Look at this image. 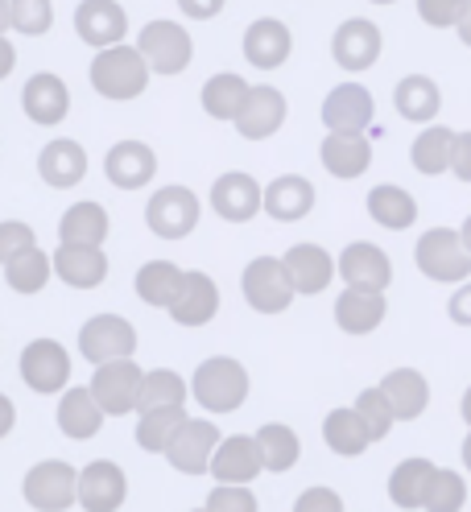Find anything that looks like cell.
Masks as SVG:
<instances>
[{
    "mask_svg": "<svg viewBox=\"0 0 471 512\" xmlns=\"http://www.w3.org/2000/svg\"><path fill=\"white\" fill-rule=\"evenodd\" d=\"M248 87L240 75H215V79H207L203 83V112L207 116H215V120H236L240 116V108H244V100H248Z\"/></svg>",
    "mask_w": 471,
    "mask_h": 512,
    "instance_id": "obj_41",
    "label": "cell"
},
{
    "mask_svg": "<svg viewBox=\"0 0 471 512\" xmlns=\"http://www.w3.org/2000/svg\"><path fill=\"white\" fill-rule=\"evenodd\" d=\"M257 442H261V455H265V467L269 471H290L294 463H298V455H302V442H298V434L290 430V426H261L257 430Z\"/></svg>",
    "mask_w": 471,
    "mask_h": 512,
    "instance_id": "obj_42",
    "label": "cell"
},
{
    "mask_svg": "<svg viewBox=\"0 0 471 512\" xmlns=\"http://www.w3.org/2000/svg\"><path fill=\"white\" fill-rule=\"evenodd\" d=\"M463 463H467V471H471V434H467V442H463Z\"/></svg>",
    "mask_w": 471,
    "mask_h": 512,
    "instance_id": "obj_57",
    "label": "cell"
},
{
    "mask_svg": "<svg viewBox=\"0 0 471 512\" xmlns=\"http://www.w3.org/2000/svg\"><path fill=\"white\" fill-rule=\"evenodd\" d=\"M38 240H34V232L25 228V223H5V228H0V256H17V252H25V248H34Z\"/></svg>",
    "mask_w": 471,
    "mask_h": 512,
    "instance_id": "obj_49",
    "label": "cell"
},
{
    "mask_svg": "<svg viewBox=\"0 0 471 512\" xmlns=\"http://www.w3.org/2000/svg\"><path fill=\"white\" fill-rule=\"evenodd\" d=\"M372 116H376V104H372L368 87H360V83H339L323 100V120L331 133H364Z\"/></svg>",
    "mask_w": 471,
    "mask_h": 512,
    "instance_id": "obj_12",
    "label": "cell"
},
{
    "mask_svg": "<svg viewBox=\"0 0 471 512\" xmlns=\"http://www.w3.org/2000/svg\"><path fill=\"white\" fill-rule=\"evenodd\" d=\"M434 475H438V467L430 459H405V463H397V471L389 475V500L397 508H426Z\"/></svg>",
    "mask_w": 471,
    "mask_h": 512,
    "instance_id": "obj_30",
    "label": "cell"
},
{
    "mask_svg": "<svg viewBox=\"0 0 471 512\" xmlns=\"http://www.w3.org/2000/svg\"><path fill=\"white\" fill-rule=\"evenodd\" d=\"M58 426H62V434H71V438L100 434L104 405L96 401V393H91V384L87 389H67V397L58 401Z\"/></svg>",
    "mask_w": 471,
    "mask_h": 512,
    "instance_id": "obj_32",
    "label": "cell"
},
{
    "mask_svg": "<svg viewBox=\"0 0 471 512\" xmlns=\"http://www.w3.org/2000/svg\"><path fill=\"white\" fill-rule=\"evenodd\" d=\"M381 389H385V397L393 401L397 422L422 418V409H426V401H430V384H426V376L414 372V368H393V372L381 380Z\"/></svg>",
    "mask_w": 471,
    "mask_h": 512,
    "instance_id": "obj_29",
    "label": "cell"
},
{
    "mask_svg": "<svg viewBox=\"0 0 471 512\" xmlns=\"http://www.w3.org/2000/svg\"><path fill=\"white\" fill-rule=\"evenodd\" d=\"M174 314V323L178 327H207L211 318L219 314V290H215V281L207 273H186L182 277V290L170 306Z\"/></svg>",
    "mask_w": 471,
    "mask_h": 512,
    "instance_id": "obj_21",
    "label": "cell"
},
{
    "mask_svg": "<svg viewBox=\"0 0 471 512\" xmlns=\"http://www.w3.org/2000/svg\"><path fill=\"white\" fill-rule=\"evenodd\" d=\"M75 34L87 46L108 50L129 34V17H124V9L116 5V0H83V5L75 9Z\"/></svg>",
    "mask_w": 471,
    "mask_h": 512,
    "instance_id": "obj_14",
    "label": "cell"
},
{
    "mask_svg": "<svg viewBox=\"0 0 471 512\" xmlns=\"http://www.w3.org/2000/svg\"><path fill=\"white\" fill-rule=\"evenodd\" d=\"M447 314L455 318L459 327H471V281H463V290H455V294H451Z\"/></svg>",
    "mask_w": 471,
    "mask_h": 512,
    "instance_id": "obj_53",
    "label": "cell"
},
{
    "mask_svg": "<svg viewBox=\"0 0 471 512\" xmlns=\"http://www.w3.org/2000/svg\"><path fill=\"white\" fill-rule=\"evenodd\" d=\"M5 21H9V29H17V34L38 38L54 25V9H50V0H9Z\"/></svg>",
    "mask_w": 471,
    "mask_h": 512,
    "instance_id": "obj_44",
    "label": "cell"
},
{
    "mask_svg": "<svg viewBox=\"0 0 471 512\" xmlns=\"http://www.w3.org/2000/svg\"><path fill=\"white\" fill-rule=\"evenodd\" d=\"M211 207H215L219 219H228V223H248L265 207V190L257 186L253 174H224L211 186Z\"/></svg>",
    "mask_w": 471,
    "mask_h": 512,
    "instance_id": "obj_13",
    "label": "cell"
},
{
    "mask_svg": "<svg viewBox=\"0 0 471 512\" xmlns=\"http://www.w3.org/2000/svg\"><path fill=\"white\" fill-rule=\"evenodd\" d=\"M368 215L389 232H405L418 219V203H414L410 190H401V186H372Z\"/></svg>",
    "mask_w": 471,
    "mask_h": 512,
    "instance_id": "obj_35",
    "label": "cell"
},
{
    "mask_svg": "<svg viewBox=\"0 0 471 512\" xmlns=\"http://www.w3.org/2000/svg\"><path fill=\"white\" fill-rule=\"evenodd\" d=\"M331 54L343 71H368L376 58H381V29L364 17H352L339 25V34L331 42Z\"/></svg>",
    "mask_w": 471,
    "mask_h": 512,
    "instance_id": "obj_15",
    "label": "cell"
},
{
    "mask_svg": "<svg viewBox=\"0 0 471 512\" xmlns=\"http://www.w3.org/2000/svg\"><path fill=\"white\" fill-rule=\"evenodd\" d=\"M104 174L120 190H141L157 174V157H153V149L145 141H120L104 157Z\"/></svg>",
    "mask_w": 471,
    "mask_h": 512,
    "instance_id": "obj_18",
    "label": "cell"
},
{
    "mask_svg": "<svg viewBox=\"0 0 471 512\" xmlns=\"http://www.w3.org/2000/svg\"><path fill=\"white\" fill-rule=\"evenodd\" d=\"M21 380L34 393H62L71 380V356L54 339H34L21 351Z\"/></svg>",
    "mask_w": 471,
    "mask_h": 512,
    "instance_id": "obj_10",
    "label": "cell"
},
{
    "mask_svg": "<svg viewBox=\"0 0 471 512\" xmlns=\"http://www.w3.org/2000/svg\"><path fill=\"white\" fill-rule=\"evenodd\" d=\"M298 294V285L286 269V261H277V256H257L253 265L244 269V298L253 310L261 314H281Z\"/></svg>",
    "mask_w": 471,
    "mask_h": 512,
    "instance_id": "obj_4",
    "label": "cell"
},
{
    "mask_svg": "<svg viewBox=\"0 0 471 512\" xmlns=\"http://www.w3.org/2000/svg\"><path fill=\"white\" fill-rule=\"evenodd\" d=\"M124 492H129V484H124V471L108 459H96L83 475H79V504L87 512H112L124 504Z\"/></svg>",
    "mask_w": 471,
    "mask_h": 512,
    "instance_id": "obj_22",
    "label": "cell"
},
{
    "mask_svg": "<svg viewBox=\"0 0 471 512\" xmlns=\"http://www.w3.org/2000/svg\"><path fill=\"white\" fill-rule=\"evenodd\" d=\"M54 273L71 285V290H96L108 277V256L96 244H58Z\"/></svg>",
    "mask_w": 471,
    "mask_h": 512,
    "instance_id": "obj_19",
    "label": "cell"
},
{
    "mask_svg": "<svg viewBox=\"0 0 471 512\" xmlns=\"http://www.w3.org/2000/svg\"><path fill=\"white\" fill-rule=\"evenodd\" d=\"M178 9L191 21H211V17L224 13V0H178Z\"/></svg>",
    "mask_w": 471,
    "mask_h": 512,
    "instance_id": "obj_52",
    "label": "cell"
},
{
    "mask_svg": "<svg viewBox=\"0 0 471 512\" xmlns=\"http://www.w3.org/2000/svg\"><path fill=\"white\" fill-rule=\"evenodd\" d=\"M459 236H463V244H467V252H471V215L463 219V232H459Z\"/></svg>",
    "mask_w": 471,
    "mask_h": 512,
    "instance_id": "obj_55",
    "label": "cell"
},
{
    "mask_svg": "<svg viewBox=\"0 0 471 512\" xmlns=\"http://www.w3.org/2000/svg\"><path fill=\"white\" fill-rule=\"evenodd\" d=\"M463 422H467V426H471V389H467V393H463Z\"/></svg>",
    "mask_w": 471,
    "mask_h": 512,
    "instance_id": "obj_56",
    "label": "cell"
},
{
    "mask_svg": "<svg viewBox=\"0 0 471 512\" xmlns=\"http://www.w3.org/2000/svg\"><path fill=\"white\" fill-rule=\"evenodd\" d=\"M50 273H54V256H46L38 244L5 261V281L13 285L17 294H38L42 285L50 281Z\"/></svg>",
    "mask_w": 471,
    "mask_h": 512,
    "instance_id": "obj_39",
    "label": "cell"
},
{
    "mask_svg": "<svg viewBox=\"0 0 471 512\" xmlns=\"http://www.w3.org/2000/svg\"><path fill=\"white\" fill-rule=\"evenodd\" d=\"M58 240L62 244H96L104 248L108 240V211L100 203H75L58 223Z\"/></svg>",
    "mask_w": 471,
    "mask_h": 512,
    "instance_id": "obj_36",
    "label": "cell"
},
{
    "mask_svg": "<svg viewBox=\"0 0 471 512\" xmlns=\"http://www.w3.org/2000/svg\"><path fill=\"white\" fill-rule=\"evenodd\" d=\"M38 174L42 182L58 186V190H71L87 178V153L79 141H50L38 157Z\"/></svg>",
    "mask_w": 471,
    "mask_h": 512,
    "instance_id": "obj_27",
    "label": "cell"
},
{
    "mask_svg": "<svg viewBox=\"0 0 471 512\" xmlns=\"http://www.w3.org/2000/svg\"><path fill=\"white\" fill-rule=\"evenodd\" d=\"M290 50H294V38H290V29L281 25V21L261 17V21L248 25V34H244V58L253 62V67L273 71V67H281V62L290 58Z\"/></svg>",
    "mask_w": 471,
    "mask_h": 512,
    "instance_id": "obj_24",
    "label": "cell"
},
{
    "mask_svg": "<svg viewBox=\"0 0 471 512\" xmlns=\"http://www.w3.org/2000/svg\"><path fill=\"white\" fill-rule=\"evenodd\" d=\"M372 162V145L360 133H331L323 141V170L335 178H360Z\"/></svg>",
    "mask_w": 471,
    "mask_h": 512,
    "instance_id": "obj_33",
    "label": "cell"
},
{
    "mask_svg": "<svg viewBox=\"0 0 471 512\" xmlns=\"http://www.w3.org/2000/svg\"><path fill=\"white\" fill-rule=\"evenodd\" d=\"M79 351L83 360L91 364H108V360H120V356H133L137 351V331L129 318L120 314H96L87 318L83 331H79Z\"/></svg>",
    "mask_w": 471,
    "mask_h": 512,
    "instance_id": "obj_7",
    "label": "cell"
},
{
    "mask_svg": "<svg viewBox=\"0 0 471 512\" xmlns=\"http://www.w3.org/2000/svg\"><path fill=\"white\" fill-rule=\"evenodd\" d=\"M451 149H455V128H443V124H430L426 133H418L414 141V170L434 178V174H443L451 170Z\"/></svg>",
    "mask_w": 471,
    "mask_h": 512,
    "instance_id": "obj_40",
    "label": "cell"
},
{
    "mask_svg": "<svg viewBox=\"0 0 471 512\" xmlns=\"http://www.w3.org/2000/svg\"><path fill=\"white\" fill-rule=\"evenodd\" d=\"M310 207H314V186H310V178H302V174L273 178V182L265 186V211H269L277 223L306 219Z\"/></svg>",
    "mask_w": 471,
    "mask_h": 512,
    "instance_id": "obj_28",
    "label": "cell"
},
{
    "mask_svg": "<svg viewBox=\"0 0 471 512\" xmlns=\"http://www.w3.org/2000/svg\"><path fill=\"white\" fill-rule=\"evenodd\" d=\"M451 174L459 182H471V133H455V149H451Z\"/></svg>",
    "mask_w": 471,
    "mask_h": 512,
    "instance_id": "obj_51",
    "label": "cell"
},
{
    "mask_svg": "<svg viewBox=\"0 0 471 512\" xmlns=\"http://www.w3.org/2000/svg\"><path fill=\"white\" fill-rule=\"evenodd\" d=\"M207 512H257V500L248 496L240 484H224L207 496Z\"/></svg>",
    "mask_w": 471,
    "mask_h": 512,
    "instance_id": "obj_48",
    "label": "cell"
},
{
    "mask_svg": "<svg viewBox=\"0 0 471 512\" xmlns=\"http://www.w3.org/2000/svg\"><path fill=\"white\" fill-rule=\"evenodd\" d=\"M145 223H149V232L162 236V240L191 236L199 228V199H195V190H186V186H162L149 199V207H145Z\"/></svg>",
    "mask_w": 471,
    "mask_h": 512,
    "instance_id": "obj_5",
    "label": "cell"
},
{
    "mask_svg": "<svg viewBox=\"0 0 471 512\" xmlns=\"http://www.w3.org/2000/svg\"><path fill=\"white\" fill-rule=\"evenodd\" d=\"M286 269L298 285V294H323L331 277L339 273V261H331L327 248H319V244H294L286 252Z\"/></svg>",
    "mask_w": 471,
    "mask_h": 512,
    "instance_id": "obj_25",
    "label": "cell"
},
{
    "mask_svg": "<svg viewBox=\"0 0 471 512\" xmlns=\"http://www.w3.org/2000/svg\"><path fill=\"white\" fill-rule=\"evenodd\" d=\"M356 409L364 413V422H368V430H372V442H381V438L389 434V426L397 422L393 401L385 397V389H364V393L356 397Z\"/></svg>",
    "mask_w": 471,
    "mask_h": 512,
    "instance_id": "obj_45",
    "label": "cell"
},
{
    "mask_svg": "<svg viewBox=\"0 0 471 512\" xmlns=\"http://www.w3.org/2000/svg\"><path fill=\"white\" fill-rule=\"evenodd\" d=\"M372 5H393V0H372Z\"/></svg>",
    "mask_w": 471,
    "mask_h": 512,
    "instance_id": "obj_58",
    "label": "cell"
},
{
    "mask_svg": "<svg viewBox=\"0 0 471 512\" xmlns=\"http://www.w3.org/2000/svg\"><path fill=\"white\" fill-rule=\"evenodd\" d=\"M182 269L174 265V261H149V265H141V273H137V294H141V302H149V306H174V298H178V290H182Z\"/></svg>",
    "mask_w": 471,
    "mask_h": 512,
    "instance_id": "obj_38",
    "label": "cell"
},
{
    "mask_svg": "<svg viewBox=\"0 0 471 512\" xmlns=\"http://www.w3.org/2000/svg\"><path fill=\"white\" fill-rule=\"evenodd\" d=\"M414 261L430 281H467V273H471V252L455 228L422 232V240L414 248Z\"/></svg>",
    "mask_w": 471,
    "mask_h": 512,
    "instance_id": "obj_3",
    "label": "cell"
},
{
    "mask_svg": "<svg viewBox=\"0 0 471 512\" xmlns=\"http://www.w3.org/2000/svg\"><path fill=\"white\" fill-rule=\"evenodd\" d=\"M385 290H360V285H348L335 298V323L348 335H368L385 323Z\"/></svg>",
    "mask_w": 471,
    "mask_h": 512,
    "instance_id": "obj_23",
    "label": "cell"
},
{
    "mask_svg": "<svg viewBox=\"0 0 471 512\" xmlns=\"http://www.w3.org/2000/svg\"><path fill=\"white\" fill-rule=\"evenodd\" d=\"M186 426V409L182 405H157V409H141V426H137V442L141 451H157L166 455V446L174 442V434Z\"/></svg>",
    "mask_w": 471,
    "mask_h": 512,
    "instance_id": "obj_37",
    "label": "cell"
},
{
    "mask_svg": "<svg viewBox=\"0 0 471 512\" xmlns=\"http://www.w3.org/2000/svg\"><path fill=\"white\" fill-rule=\"evenodd\" d=\"M339 277L348 285H360V290H389L393 265H389L385 248H376V244H348L339 252Z\"/></svg>",
    "mask_w": 471,
    "mask_h": 512,
    "instance_id": "obj_20",
    "label": "cell"
},
{
    "mask_svg": "<svg viewBox=\"0 0 471 512\" xmlns=\"http://www.w3.org/2000/svg\"><path fill=\"white\" fill-rule=\"evenodd\" d=\"M265 471V455H261V442L257 438H244V434H232L219 442V451L211 459V475L219 484H248Z\"/></svg>",
    "mask_w": 471,
    "mask_h": 512,
    "instance_id": "obj_17",
    "label": "cell"
},
{
    "mask_svg": "<svg viewBox=\"0 0 471 512\" xmlns=\"http://www.w3.org/2000/svg\"><path fill=\"white\" fill-rule=\"evenodd\" d=\"M463 500H467L463 475H459V471H438V475H434V484H430V500H426V508H430V512H459Z\"/></svg>",
    "mask_w": 471,
    "mask_h": 512,
    "instance_id": "obj_46",
    "label": "cell"
},
{
    "mask_svg": "<svg viewBox=\"0 0 471 512\" xmlns=\"http://www.w3.org/2000/svg\"><path fill=\"white\" fill-rule=\"evenodd\" d=\"M281 124H286V95H281L277 87H253L248 91V100H244V108L236 116L240 137L269 141Z\"/></svg>",
    "mask_w": 471,
    "mask_h": 512,
    "instance_id": "obj_16",
    "label": "cell"
},
{
    "mask_svg": "<svg viewBox=\"0 0 471 512\" xmlns=\"http://www.w3.org/2000/svg\"><path fill=\"white\" fill-rule=\"evenodd\" d=\"M75 500H79V475H75L71 463L46 459L25 475V504L29 508L58 512V508H71Z\"/></svg>",
    "mask_w": 471,
    "mask_h": 512,
    "instance_id": "obj_8",
    "label": "cell"
},
{
    "mask_svg": "<svg viewBox=\"0 0 471 512\" xmlns=\"http://www.w3.org/2000/svg\"><path fill=\"white\" fill-rule=\"evenodd\" d=\"M149 58H145V50L137 46H108V50H100V58L91 62V87H96L104 100H133V95H141L145 91V83H149Z\"/></svg>",
    "mask_w": 471,
    "mask_h": 512,
    "instance_id": "obj_1",
    "label": "cell"
},
{
    "mask_svg": "<svg viewBox=\"0 0 471 512\" xmlns=\"http://www.w3.org/2000/svg\"><path fill=\"white\" fill-rule=\"evenodd\" d=\"M323 442L331 446L335 455H364V446L372 442V430L364 422V413L352 405V409H331L327 413V422H323Z\"/></svg>",
    "mask_w": 471,
    "mask_h": 512,
    "instance_id": "obj_31",
    "label": "cell"
},
{
    "mask_svg": "<svg viewBox=\"0 0 471 512\" xmlns=\"http://www.w3.org/2000/svg\"><path fill=\"white\" fill-rule=\"evenodd\" d=\"M455 29H459V42H463V46H471V5H467V13H463V21H459Z\"/></svg>",
    "mask_w": 471,
    "mask_h": 512,
    "instance_id": "obj_54",
    "label": "cell"
},
{
    "mask_svg": "<svg viewBox=\"0 0 471 512\" xmlns=\"http://www.w3.org/2000/svg\"><path fill=\"white\" fill-rule=\"evenodd\" d=\"M393 108L397 116L414 120V124H426L434 120V112L443 108V95H438V83L426 79V75H405L397 87H393Z\"/></svg>",
    "mask_w": 471,
    "mask_h": 512,
    "instance_id": "obj_34",
    "label": "cell"
},
{
    "mask_svg": "<svg viewBox=\"0 0 471 512\" xmlns=\"http://www.w3.org/2000/svg\"><path fill=\"white\" fill-rule=\"evenodd\" d=\"M137 46L145 50L149 67L157 75H182L186 67H191V54H195L191 34H186L182 25H174V21H149L141 29V42Z\"/></svg>",
    "mask_w": 471,
    "mask_h": 512,
    "instance_id": "obj_9",
    "label": "cell"
},
{
    "mask_svg": "<svg viewBox=\"0 0 471 512\" xmlns=\"http://www.w3.org/2000/svg\"><path fill=\"white\" fill-rule=\"evenodd\" d=\"M21 100H25V116L34 124H58L71 112V91L58 75H34L25 83Z\"/></svg>",
    "mask_w": 471,
    "mask_h": 512,
    "instance_id": "obj_26",
    "label": "cell"
},
{
    "mask_svg": "<svg viewBox=\"0 0 471 512\" xmlns=\"http://www.w3.org/2000/svg\"><path fill=\"white\" fill-rule=\"evenodd\" d=\"M343 508V500L331 492V488H310L298 504H294V512H339Z\"/></svg>",
    "mask_w": 471,
    "mask_h": 512,
    "instance_id": "obj_50",
    "label": "cell"
},
{
    "mask_svg": "<svg viewBox=\"0 0 471 512\" xmlns=\"http://www.w3.org/2000/svg\"><path fill=\"white\" fill-rule=\"evenodd\" d=\"M141 380L145 372L133 364V356H120L108 364H96V376H91V393L104 405V413L120 418V413H133L141 401Z\"/></svg>",
    "mask_w": 471,
    "mask_h": 512,
    "instance_id": "obj_6",
    "label": "cell"
},
{
    "mask_svg": "<svg viewBox=\"0 0 471 512\" xmlns=\"http://www.w3.org/2000/svg\"><path fill=\"white\" fill-rule=\"evenodd\" d=\"M191 389H195V397H199L203 409H211V413H232V409H240L244 397H248V372H244V364L232 360V356H215V360L199 364Z\"/></svg>",
    "mask_w": 471,
    "mask_h": 512,
    "instance_id": "obj_2",
    "label": "cell"
},
{
    "mask_svg": "<svg viewBox=\"0 0 471 512\" xmlns=\"http://www.w3.org/2000/svg\"><path fill=\"white\" fill-rule=\"evenodd\" d=\"M186 401V380L170 368H157V372H145L141 380V401L137 409H157V405H182Z\"/></svg>",
    "mask_w": 471,
    "mask_h": 512,
    "instance_id": "obj_43",
    "label": "cell"
},
{
    "mask_svg": "<svg viewBox=\"0 0 471 512\" xmlns=\"http://www.w3.org/2000/svg\"><path fill=\"white\" fill-rule=\"evenodd\" d=\"M467 5H471V0H418V13H422V21L434 25V29H451V25L463 21Z\"/></svg>",
    "mask_w": 471,
    "mask_h": 512,
    "instance_id": "obj_47",
    "label": "cell"
},
{
    "mask_svg": "<svg viewBox=\"0 0 471 512\" xmlns=\"http://www.w3.org/2000/svg\"><path fill=\"white\" fill-rule=\"evenodd\" d=\"M219 430L211 422H199V418H186V426L174 434V442L166 446V459L182 471V475H203L211 471V459L219 451Z\"/></svg>",
    "mask_w": 471,
    "mask_h": 512,
    "instance_id": "obj_11",
    "label": "cell"
}]
</instances>
